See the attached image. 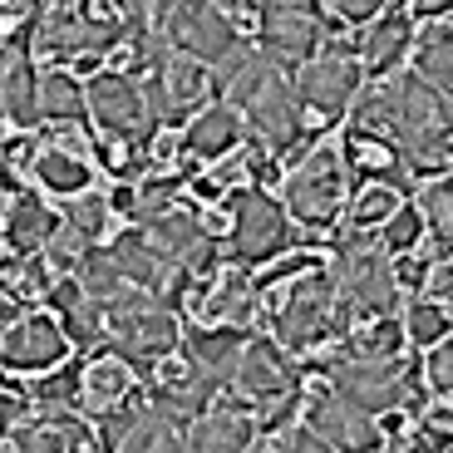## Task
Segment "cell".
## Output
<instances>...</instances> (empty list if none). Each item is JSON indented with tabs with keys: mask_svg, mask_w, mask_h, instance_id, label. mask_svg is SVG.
<instances>
[{
	"mask_svg": "<svg viewBox=\"0 0 453 453\" xmlns=\"http://www.w3.org/2000/svg\"><path fill=\"white\" fill-rule=\"evenodd\" d=\"M345 158L335 143H311L286 173V217L306 226H330L345 207Z\"/></svg>",
	"mask_w": 453,
	"mask_h": 453,
	"instance_id": "obj_1",
	"label": "cell"
},
{
	"mask_svg": "<svg viewBox=\"0 0 453 453\" xmlns=\"http://www.w3.org/2000/svg\"><path fill=\"white\" fill-rule=\"evenodd\" d=\"M330 286H335V301L350 316H380V311L395 306V272H389V257L380 247L360 237V232H345L335 242V261H330Z\"/></svg>",
	"mask_w": 453,
	"mask_h": 453,
	"instance_id": "obj_2",
	"label": "cell"
},
{
	"mask_svg": "<svg viewBox=\"0 0 453 453\" xmlns=\"http://www.w3.org/2000/svg\"><path fill=\"white\" fill-rule=\"evenodd\" d=\"M330 389L340 399V404H350L355 414H365V419H385L389 409H399L409 399V409H419V380L404 370L399 360H335V370H330Z\"/></svg>",
	"mask_w": 453,
	"mask_h": 453,
	"instance_id": "obj_3",
	"label": "cell"
},
{
	"mask_svg": "<svg viewBox=\"0 0 453 453\" xmlns=\"http://www.w3.org/2000/svg\"><path fill=\"white\" fill-rule=\"evenodd\" d=\"M226 203H232V242H226V257L237 261V266H266V261L286 257L296 247L291 217H286V207L266 188H242Z\"/></svg>",
	"mask_w": 453,
	"mask_h": 453,
	"instance_id": "obj_4",
	"label": "cell"
},
{
	"mask_svg": "<svg viewBox=\"0 0 453 453\" xmlns=\"http://www.w3.org/2000/svg\"><path fill=\"white\" fill-rule=\"evenodd\" d=\"M153 20L182 59L203 69H226L242 55V35L232 30L222 5H153Z\"/></svg>",
	"mask_w": 453,
	"mask_h": 453,
	"instance_id": "obj_5",
	"label": "cell"
},
{
	"mask_svg": "<svg viewBox=\"0 0 453 453\" xmlns=\"http://www.w3.org/2000/svg\"><path fill=\"white\" fill-rule=\"evenodd\" d=\"M330 15L326 5H257V40H261V59L281 74V69H301L311 55L320 50Z\"/></svg>",
	"mask_w": 453,
	"mask_h": 453,
	"instance_id": "obj_6",
	"label": "cell"
},
{
	"mask_svg": "<svg viewBox=\"0 0 453 453\" xmlns=\"http://www.w3.org/2000/svg\"><path fill=\"white\" fill-rule=\"evenodd\" d=\"M345 320H350V311L335 301L330 276L311 272L291 286V296H286L281 316H276V335H281V345H291V350H311V345H320L326 335L350 330Z\"/></svg>",
	"mask_w": 453,
	"mask_h": 453,
	"instance_id": "obj_7",
	"label": "cell"
},
{
	"mask_svg": "<svg viewBox=\"0 0 453 453\" xmlns=\"http://www.w3.org/2000/svg\"><path fill=\"white\" fill-rule=\"evenodd\" d=\"M296 104L320 119H340V113L355 104L360 94V65H355V50L350 45H326L296 69V84H291Z\"/></svg>",
	"mask_w": 453,
	"mask_h": 453,
	"instance_id": "obj_8",
	"label": "cell"
},
{
	"mask_svg": "<svg viewBox=\"0 0 453 453\" xmlns=\"http://www.w3.org/2000/svg\"><path fill=\"white\" fill-rule=\"evenodd\" d=\"M84 109L113 143H143L148 148V109H143V84L134 74H99L84 89Z\"/></svg>",
	"mask_w": 453,
	"mask_h": 453,
	"instance_id": "obj_9",
	"label": "cell"
},
{
	"mask_svg": "<svg viewBox=\"0 0 453 453\" xmlns=\"http://www.w3.org/2000/svg\"><path fill=\"white\" fill-rule=\"evenodd\" d=\"M237 113H247V124L257 128V138L266 143V153H276V158H301L311 148V134L301 128V104H296L291 84L276 74L266 89H257L247 104H242Z\"/></svg>",
	"mask_w": 453,
	"mask_h": 453,
	"instance_id": "obj_10",
	"label": "cell"
},
{
	"mask_svg": "<svg viewBox=\"0 0 453 453\" xmlns=\"http://www.w3.org/2000/svg\"><path fill=\"white\" fill-rule=\"evenodd\" d=\"M69 340L55 326V316H25L20 326H11V335H0V360L20 374H45L55 365H65Z\"/></svg>",
	"mask_w": 453,
	"mask_h": 453,
	"instance_id": "obj_11",
	"label": "cell"
},
{
	"mask_svg": "<svg viewBox=\"0 0 453 453\" xmlns=\"http://www.w3.org/2000/svg\"><path fill=\"white\" fill-rule=\"evenodd\" d=\"M306 429L316 434L330 453H380V443H385V429H380V424L355 414L350 404H340V399H330V395L311 404Z\"/></svg>",
	"mask_w": 453,
	"mask_h": 453,
	"instance_id": "obj_12",
	"label": "cell"
},
{
	"mask_svg": "<svg viewBox=\"0 0 453 453\" xmlns=\"http://www.w3.org/2000/svg\"><path fill=\"white\" fill-rule=\"evenodd\" d=\"M232 385L251 399H286L296 395V365L286 360V350L276 340H247Z\"/></svg>",
	"mask_w": 453,
	"mask_h": 453,
	"instance_id": "obj_13",
	"label": "cell"
},
{
	"mask_svg": "<svg viewBox=\"0 0 453 453\" xmlns=\"http://www.w3.org/2000/svg\"><path fill=\"white\" fill-rule=\"evenodd\" d=\"M242 345H247V335H242V330H226V326H193L188 335H182L188 370H193L197 380H207L212 389L232 385L237 360H242Z\"/></svg>",
	"mask_w": 453,
	"mask_h": 453,
	"instance_id": "obj_14",
	"label": "cell"
},
{
	"mask_svg": "<svg viewBox=\"0 0 453 453\" xmlns=\"http://www.w3.org/2000/svg\"><path fill=\"white\" fill-rule=\"evenodd\" d=\"M99 449L109 453H148L158 434H168V424L153 414V404L138 395H128L124 404H113L109 414H99Z\"/></svg>",
	"mask_w": 453,
	"mask_h": 453,
	"instance_id": "obj_15",
	"label": "cell"
},
{
	"mask_svg": "<svg viewBox=\"0 0 453 453\" xmlns=\"http://www.w3.org/2000/svg\"><path fill=\"white\" fill-rule=\"evenodd\" d=\"M409 40H414V20L404 15V5H385L360 35V50H355L360 74L365 69H370V74H395V65L404 59Z\"/></svg>",
	"mask_w": 453,
	"mask_h": 453,
	"instance_id": "obj_16",
	"label": "cell"
},
{
	"mask_svg": "<svg viewBox=\"0 0 453 453\" xmlns=\"http://www.w3.org/2000/svg\"><path fill=\"white\" fill-rule=\"evenodd\" d=\"M45 301H50L55 326L65 330V340H74V345H94V340H104V306L84 291L80 281H74V276H59V281L45 291Z\"/></svg>",
	"mask_w": 453,
	"mask_h": 453,
	"instance_id": "obj_17",
	"label": "cell"
},
{
	"mask_svg": "<svg viewBox=\"0 0 453 453\" xmlns=\"http://www.w3.org/2000/svg\"><path fill=\"white\" fill-rule=\"evenodd\" d=\"M242 143V113L226 109V104H207V109H197L193 119H188V128H182V153L197 163H212V158H226L232 148Z\"/></svg>",
	"mask_w": 453,
	"mask_h": 453,
	"instance_id": "obj_18",
	"label": "cell"
},
{
	"mask_svg": "<svg viewBox=\"0 0 453 453\" xmlns=\"http://www.w3.org/2000/svg\"><path fill=\"white\" fill-rule=\"evenodd\" d=\"M30 178L40 182L45 193L80 197L84 188H89L94 168H89V153H84V148H69V143H35Z\"/></svg>",
	"mask_w": 453,
	"mask_h": 453,
	"instance_id": "obj_19",
	"label": "cell"
},
{
	"mask_svg": "<svg viewBox=\"0 0 453 453\" xmlns=\"http://www.w3.org/2000/svg\"><path fill=\"white\" fill-rule=\"evenodd\" d=\"M188 453H251V419L237 404H217L188 424Z\"/></svg>",
	"mask_w": 453,
	"mask_h": 453,
	"instance_id": "obj_20",
	"label": "cell"
},
{
	"mask_svg": "<svg viewBox=\"0 0 453 453\" xmlns=\"http://www.w3.org/2000/svg\"><path fill=\"white\" fill-rule=\"evenodd\" d=\"M35 89H40V74H35L30 55H20V50L11 55V50H5V55H0V113H5L15 128H35V124H40Z\"/></svg>",
	"mask_w": 453,
	"mask_h": 453,
	"instance_id": "obj_21",
	"label": "cell"
},
{
	"mask_svg": "<svg viewBox=\"0 0 453 453\" xmlns=\"http://www.w3.org/2000/svg\"><path fill=\"white\" fill-rule=\"evenodd\" d=\"M55 232H59V217L50 212L40 197H35V193H15L11 217H5V242L15 247V257H40Z\"/></svg>",
	"mask_w": 453,
	"mask_h": 453,
	"instance_id": "obj_22",
	"label": "cell"
},
{
	"mask_svg": "<svg viewBox=\"0 0 453 453\" xmlns=\"http://www.w3.org/2000/svg\"><path fill=\"white\" fill-rule=\"evenodd\" d=\"M128 395H134V370L119 355H104V360L80 370V409H89V414H109Z\"/></svg>",
	"mask_w": 453,
	"mask_h": 453,
	"instance_id": "obj_23",
	"label": "cell"
},
{
	"mask_svg": "<svg viewBox=\"0 0 453 453\" xmlns=\"http://www.w3.org/2000/svg\"><path fill=\"white\" fill-rule=\"evenodd\" d=\"M449 74H453V55H449V15L429 20L419 35V50H414V80L429 84L439 99H449Z\"/></svg>",
	"mask_w": 453,
	"mask_h": 453,
	"instance_id": "obj_24",
	"label": "cell"
},
{
	"mask_svg": "<svg viewBox=\"0 0 453 453\" xmlns=\"http://www.w3.org/2000/svg\"><path fill=\"white\" fill-rule=\"evenodd\" d=\"M35 109H40V119H55V124H80L89 113L84 109V84L74 74H65V69H50V74H40Z\"/></svg>",
	"mask_w": 453,
	"mask_h": 453,
	"instance_id": "obj_25",
	"label": "cell"
},
{
	"mask_svg": "<svg viewBox=\"0 0 453 453\" xmlns=\"http://www.w3.org/2000/svg\"><path fill=\"white\" fill-rule=\"evenodd\" d=\"M158 74V84H163V99H168V113L178 119L182 109H193L197 113V104H203V89H207V69L203 65H193V59H182V55H173L163 69H153Z\"/></svg>",
	"mask_w": 453,
	"mask_h": 453,
	"instance_id": "obj_26",
	"label": "cell"
},
{
	"mask_svg": "<svg viewBox=\"0 0 453 453\" xmlns=\"http://www.w3.org/2000/svg\"><path fill=\"white\" fill-rule=\"evenodd\" d=\"M453 193H449V173H439V178H424V193H419V222L434 232V247H439V257H449V237H453V212H449Z\"/></svg>",
	"mask_w": 453,
	"mask_h": 453,
	"instance_id": "obj_27",
	"label": "cell"
},
{
	"mask_svg": "<svg viewBox=\"0 0 453 453\" xmlns=\"http://www.w3.org/2000/svg\"><path fill=\"white\" fill-rule=\"evenodd\" d=\"M80 370H84V365H55V370L40 374L35 389H30L35 409H45L50 419H55V414H65V409L80 404Z\"/></svg>",
	"mask_w": 453,
	"mask_h": 453,
	"instance_id": "obj_28",
	"label": "cell"
},
{
	"mask_svg": "<svg viewBox=\"0 0 453 453\" xmlns=\"http://www.w3.org/2000/svg\"><path fill=\"white\" fill-rule=\"evenodd\" d=\"M399 193L395 188H380V182H365L360 193H355V207H350V232H374V226H385L395 217Z\"/></svg>",
	"mask_w": 453,
	"mask_h": 453,
	"instance_id": "obj_29",
	"label": "cell"
},
{
	"mask_svg": "<svg viewBox=\"0 0 453 453\" xmlns=\"http://www.w3.org/2000/svg\"><path fill=\"white\" fill-rule=\"evenodd\" d=\"M59 222L74 232V237H84L94 247V242L104 237V226H109V197H99V193H80V197H69L65 203V217Z\"/></svg>",
	"mask_w": 453,
	"mask_h": 453,
	"instance_id": "obj_30",
	"label": "cell"
},
{
	"mask_svg": "<svg viewBox=\"0 0 453 453\" xmlns=\"http://www.w3.org/2000/svg\"><path fill=\"white\" fill-rule=\"evenodd\" d=\"M80 286L99 301V306H109L119 291H128V281H124V272L113 266V257L109 251H94V247H89V257L80 261Z\"/></svg>",
	"mask_w": 453,
	"mask_h": 453,
	"instance_id": "obj_31",
	"label": "cell"
},
{
	"mask_svg": "<svg viewBox=\"0 0 453 453\" xmlns=\"http://www.w3.org/2000/svg\"><path fill=\"white\" fill-rule=\"evenodd\" d=\"M350 350H355V360H399L404 330H399V320H374V326L355 330Z\"/></svg>",
	"mask_w": 453,
	"mask_h": 453,
	"instance_id": "obj_32",
	"label": "cell"
},
{
	"mask_svg": "<svg viewBox=\"0 0 453 453\" xmlns=\"http://www.w3.org/2000/svg\"><path fill=\"white\" fill-rule=\"evenodd\" d=\"M399 330L414 345H439V340H449V306H439V301H414Z\"/></svg>",
	"mask_w": 453,
	"mask_h": 453,
	"instance_id": "obj_33",
	"label": "cell"
},
{
	"mask_svg": "<svg viewBox=\"0 0 453 453\" xmlns=\"http://www.w3.org/2000/svg\"><path fill=\"white\" fill-rule=\"evenodd\" d=\"M419 237H424L419 212H414V207H395V217L380 226V251H385V257H409V251L419 247Z\"/></svg>",
	"mask_w": 453,
	"mask_h": 453,
	"instance_id": "obj_34",
	"label": "cell"
},
{
	"mask_svg": "<svg viewBox=\"0 0 453 453\" xmlns=\"http://www.w3.org/2000/svg\"><path fill=\"white\" fill-rule=\"evenodd\" d=\"M15 453H65V424L45 419V424H25L20 434H11Z\"/></svg>",
	"mask_w": 453,
	"mask_h": 453,
	"instance_id": "obj_35",
	"label": "cell"
},
{
	"mask_svg": "<svg viewBox=\"0 0 453 453\" xmlns=\"http://www.w3.org/2000/svg\"><path fill=\"white\" fill-rule=\"evenodd\" d=\"M424 385H429L434 399L449 404V385H453V345H449V340L429 345V355H424Z\"/></svg>",
	"mask_w": 453,
	"mask_h": 453,
	"instance_id": "obj_36",
	"label": "cell"
},
{
	"mask_svg": "<svg viewBox=\"0 0 453 453\" xmlns=\"http://www.w3.org/2000/svg\"><path fill=\"white\" fill-rule=\"evenodd\" d=\"M89 257V242L84 237H74L65 222H59V232L50 237V247H45V266H59V272H80V261Z\"/></svg>",
	"mask_w": 453,
	"mask_h": 453,
	"instance_id": "obj_37",
	"label": "cell"
},
{
	"mask_svg": "<svg viewBox=\"0 0 453 453\" xmlns=\"http://www.w3.org/2000/svg\"><path fill=\"white\" fill-rule=\"evenodd\" d=\"M330 11H335L345 25H370L385 5H380V0H340V5H330Z\"/></svg>",
	"mask_w": 453,
	"mask_h": 453,
	"instance_id": "obj_38",
	"label": "cell"
},
{
	"mask_svg": "<svg viewBox=\"0 0 453 453\" xmlns=\"http://www.w3.org/2000/svg\"><path fill=\"white\" fill-rule=\"evenodd\" d=\"M296 404H301V395H286V399H272V409H266V434H281L286 424L296 419Z\"/></svg>",
	"mask_w": 453,
	"mask_h": 453,
	"instance_id": "obj_39",
	"label": "cell"
},
{
	"mask_svg": "<svg viewBox=\"0 0 453 453\" xmlns=\"http://www.w3.org/2000/svg\"><path fill=\"white\" fill-rule=\"evenodd\" d=\"M20 320H25V306L15 301V296L0 291V326H20Z\"/></svg>",
	"mask_w": 453,
	"mask_h": 453,
	"instance_id": "obj_40",
	"label": "cell"
},
{
	"mask_svg": "<svg viewBox=\"0 0 453 453\" xmlns=\"http://www.w3.org/2000/svg\"><path fill=\"white\" fill-rule=\"evenodd\" d=\"M148 453H188V449H182V439H178V434H158V439H153V449H148Z\"/></svg>",
	"mask_w": 453,
	"mask_h": 453,
	"instance_id": "obj_41",
	"label": "cell"
},
{
	"mask_svg": "<svg viewBox=\"0 0 453 453\" xmlns=\"http://www.w3.org/2000/svg\"><path fill=\"white\" fill-rule=\"evenodd\" d=\"M0 226H5V203H0Z\"/></svg>",
	"mask_w": 453,
	"mask_h": 453,
	"instance_id": "obj_42",
	"label": "cell"
},
{
	"mask_svg": "<svg viewBox=\"0 0 453 453\" xmlns=\"http://www.w3.org/2000/svg\"><path fill=\"white\" fill-rule=\"evenodd\" d=\"M0 453H15V449H11V443H0Z\"/></svg>",
	"mask_w": 453,
	"mask_h": 453,
	"instance_id": "obj_43",
	"label": "cell"
},
{
	"mask_svg": "<svg viewBox=\"0 0 453 453\" xmlns=\"http://www.w3.org/2000/svg\"><path fill=\"white\" fill-rule=\"evenodd\" d=\"M0 124H5V113H0Z\"/></svg>",
	"mask_w": 453,
	"mask_h": 453,
	"instance_id": "obj_44",
	"label": "cell"
}]
</instances>
